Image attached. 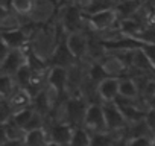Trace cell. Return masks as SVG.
Returning a JSON list of instances; mask_svg holds the SVG:
<instances>
[{"label": "cell", "mask_w": 155, "mask_h": 146, "mask_svg": "<svg viewBox=\"0 0 155 146\" xmlns=\"http://www.w3.org/2000/svg\"><path fill=\"white\" fill-rule=\"evenodd\" d=\"M74 61H78L74 58V55L71 53V50L68 49V44H67V37L62 34L59 35V31H58V37H56V46L53 49V53L50 55V58L47 59V64L49 67H65L68 68Z\"/></svg>", "instance_id": "6da1fadb"}, {"label": "cell", "mask_w": 155, "mask_h": 146, "mask_svg": "<svg viewBox=\"0 0 155 146\" xmlns=\"http://www.w3.org/2000/svg\"><path fill=\"white\" fill-rule=\"evenodd\" d=\"M84 18L91 25L93 29H96V31H105V29L113 28L120 17H119L117 9L107 8V9H102V11H97V12L84 14Z\"/></svg>", "instance_id": "7a4b0ae2"}, {"label": "cell", "mask_w": 155, "mask_h": 146, "mask_svg": "<svg viewBox=\"0 0 155 146\" xmlns=\"http://www.w3.org/2000/svg\"><path fill=\"white\" fill-rule=\"evenodd\" d=\"M28 62L26 52L23 49H11L2 58V73L3 75H15V73Z\"/></svg>", "instance_id": "3957f363"}, {"label": "cell", "mask_w": 155, "mask_h": 146, "mask_svg": "<svg viewBox=\"0 0 155 146\" xmlns=\"http://www.w3.org/2000/svg\"><path fill=\"white\" fill-rule=\"evenodd\" d=\"M84 125L87 128H90V129H94L96 132H107L108 131L107 120H105V113H104V107L101 104H91V105H88Z\"/></svg>", "instance_id": "277c9868"}, {"label": "cell", "mask_w": 155, "mask_h": 146, "mask_svg": "<svg viewBox=\"0 0 155 146\" xmlns=\"http://www.w3.org/2000/svg\"><path fill=\"white\" fill-rule=\"evenodd\" d=\"M67 68L65 67H50L49 76H47V85L49 88L56 95V98H61L65 93V85H67Z\"/></svg>", "instance_id": "5b68a950"}, {"label": "cell", "mask_w": 155, "mask_h": 146, "mask_svg": "<svg viewBox=\"0 0 155 146\" xmlns=\"http://www.w3.org/2000/svg\"><path fill=\"white\" fill-rule=\"evenodd\" d=\"M102 107H104L108 131H117V129H120L126 125L128 120H126V117L123 116V113L120 111V108L117 107L116 102H105Z\"/></svg>", "instance_id": "8992f818"}, {"label": "cell", "mask_w": 155, "mask_h": 146, "mask_svg": "<svg viewBox=\"0 0 155 146\" xmlns=\"http://www.w3.org/2000/svg\"><path fill=\"white\" fill-rule=\"evenodd\" d=\"M117 107L120 108V111L123 113V116L126 117V120L129 123H134V122H138V120H143L146 117V113L147 111H141L140 108H137L134 105V99H129V98H123V96H117L116 101Z\"/></svg>", "instance_id": "52a82bcc"}, {"label": "cell", "mask_w": 155, "mask_h": 146, "mask_svg": "<svg viewBox=\"0 0 155 146\" xmlns=\"http://www.w3.org/2000/svg\"><path fill=\"white\" fill-rule=\"evenodd\" d=\"M97 91L105 102H114L116 98L120 95V78L110 76L104 79L101 84H97Z\"/></svg>", "instance_id": "ba28073f"}, {"label": "cell", "mask_w": 155, "mask_h": 146, "mask_svg": "<svg viewBox=\"0 0 155 146\" xmlns=\"http://www.w3.org/2000/svg\"><path fill=\"white\" fill-rule=\"evenodd\" d=\"M87 108L84 101L81 99H70L65 105L67 110V117H68V123L70 125H76V128H79L78 125L85 122V114H87Z\"/></svg>", "instance_id": "9c48e42d"}, {"label": "cell", "mask_w": 155, "mask_h": 146, "mask_svg": "<svg viewBox=\"0 0 155 146\" xmlns=\"http://www.w3.org/2000/svg\"><path fill=\"white\" fill-rule=\"evenodd\" d=\"M82 18H84V14L76 6H67L65 11H64V17H62L64 29L68 31L70 34L78 32L82 28Z\"/></svg>", "instance_id": "30bf717a"}, {"label": "cell", "mask_w": 155, "mask_h": 146, "mask_svg": "<svg viewBox=\"0 0 155 146\" xmlns=\"http://www.w3.org/2000/svg\"><path fill=\"white\" fill-rule=\"evenodd\" d=\"M73 125L70 123H55L50 128V140L62 144V146H68L70 140L73 137Z\"/></svg>", "instance_id": "8fae6325"}, {"label": "cell", "mask_w": 155, "mask_h": 146, "mask_svg": "<svg viewBox=\"0 0 155 146\" xmlns=\"http://www.w3.org/2000/svg\"><path fill=\"white\" fill-rule=\"evenodd\" d=\"M67 44H68V49L71 50V53L74 55L76 59H81L85 55V52L88 50V41L79 32L68 34L67 35Z\"/></svg>", "instance_id": "7c38bea8"}, {"label": "cell", "mask_w": 155, "mask_h": 146, "mask_svg": "<svg viewBox=\"0 0 155 146\" xmlns=\"http://www.w3.org/2000/svg\"><path fill=\"white\" fill-rule=\"evenodd\" d=\"M2 41L9 49H23L26 46V34L21 29H9L2 32Z\"/></svg>", "instance_id": "4fadbf2b"}, {"label": "cell", "mask_w": 155, "mask_h": 146, "mask_svg": "<svg viewBox=\"0 0 155 146\" xmlns=\"http://www.w3.org/2000/svg\"><path fill=\"white\" fill-rule=\"evenodd\" d=\"M23 141L28 146H46L49 141V134H46V131L43 128L29 129V131H26Z\"/></svg>", "instance_id": "5bb4252c"}, {"label": "cell", "mask_w": 155, "mask_h": 146, "mask_svg": "<svg viewBox=\"0 0 155 146\" xmlns=\"http://www.w3.org/2000/svg\"><path fill=\"white\" fill-rule=\"evenodd\" d=\"M140 6H141V0H125L116 9L119 12V17L122 20H126V18H131L138 11Z\"/></svg>", "instance_id": "9a60e30c"}, {"label": "cell", "mask_w": 155, "mask_h": 146, "mask_svg": "<svg viewBox=\"0 0 155 146\" xmlns=\"http://www.w3.org/2000/svg\"><path fill=\"white\" fill-rule=\"evenodd\" d=\"M34 114H35V110H34L32 107H25V108H20L18 111H15V113L9 117V120H12L15 125H18L20 128H23V129L26 131V126H28V123L31 122V119H32Z\"/></svg>", "instance_id": "2e32d148"}, {"label": "cell", "mask_w": 155, "mask_h": 146, "mask_svg": "<svg viewBox=\"0 0 155 146\" xmlns=\"http://www.w3.org/2000/svg\"><path fill=\"white\" fill-rule=\"evenodd\" d=\"M9 98H11L9 102H11V105H12L14 108H25V107H29V102H31V99H32L31 93H29L25 87H23V88H15Z\"/></svg>", "instance_id": "e0dca14e"}, {"label": "cell", "mask_w": 155, "mask_h": 146, "mask_svg": "<svg viewBox=\"0 0 155 146\" xmlns=\"http://www.w3.org/2000/svg\"><path fill=\"white\" fill-rule=\"evenodd\" d=\"M91 143V135L87 129L84 128H74L73 131V137L70 140V144L68 146H90Z\"/></svg>", "instance_id": "ac0fdd59"}, {"label": "cell", "mask_w": 155, "mask_h": 146, "mask_svg": "<svg viewBox=\"0 0 155 146\" xmlns=\"http://www.w3.org/2000/svg\"><path fill=\"white\" fill-rule=\"evenodd\" d=\"M138 93V85H137V81H132L131 78H125V79H120V96L123 98H129V99H134Z\"/></svg>", "instance_id": "d6986e66"}, {"label": "cell", "mask_w": 155, "mask_h": 146, "mask_svg": "<svg viewBox=\"0 0 155 146\" xmlns=\"http://www.w3.org/2000/svg\"><path fill=\"white\" fill-rule=\"evenodd\" d=\"M110 76H111V75L108 73V70L104 67L102 62H96V64H93L91 68H90V79H91L94 84H101L104 79H107V78H110Z\"/></svg>", "instance_id": "ffe728a7"}, {"label": "cell", "mask_w": 155, "mask_h": 146, "mask_svg": "<svg viewBox=\"0 0 155 146\" xmlns=\"http://www.w3.org/2000/svg\"><path fill=\"white\" fill-rule=\"evenodd\" d=\"M35 6V0H11V8L18 14H29Z\"/></svg>", "instance_id": "44dd1931"}, {"label": "cell", "mask_w": 155, "mask_h": 146, "mask_svg": "<svg viewBox=\"0 0 155 146\" xmlns=\"http://www.w3.org/2000/svg\"><path fill=\"white\" fill-rule=\"evenodd\" d=\"M32 75H34V70L31 68V65L26 62L17 73H15V76H17V79H18V82H20V85L21 87H28L29 84H31V79H32Z\"/></svg>", "instance_id": "7402d4cb"}, {"label": "cell", "mask_w": 155, "mask_h": 146, "mask_svg": "<svg viewBox=\"0 0 155 146\" xmlns=\"http://www.w3.org/2000/svg\"><path fill=\"white\" fill-rule=\"evenodd\" d=\"M114 140L111 135H108L107 132H94L91 135V143L90 146H113Z\"/></svg>", "instance_id": "603a6c76"}, {"label": "cell", "mask_w": 155, "mask_h": 146, "mask_svg": "<svg viewBox=\"0 0 155 146\" xmlns=\"http://www.w3.org/2000/svg\"><path fill=\"white\" fill-rule=\"evenodd\" d=\"M2 96L6 99L12 95L14 87H12V76L11 75H2Z\"/></svg>", "instance_id": "cb8c5ba5"}, {"label": "cell", "mask_w": 155, "mask_h": 146, "mask_svg": "<svg viewBox=\"0 0 155 146\" xmlns=\"http://www.w3.org/2000/svg\"><path fill=\"white\" fill-rule=\"evenodd\" d=\"M132 37H135L138 40H143L146 43H153L155 44V29H143V31L137 32Z\"/></svg>", "instance_id": "d4e9b609"}, {"label": "cell", "mask_w": 155, "mask_h": 146, "mask_svg": "<svg viewBox=\"0 0 155 146\" xmlns=\"http://www.w3.org/2000/svg\"><path fill=\"white\" fill-rule=\"evenodd\" d=\"M128 146H152V140L149 138V135L131 137L128 138Z\"/></svg>", "instance_id": "484cf974"}, {"label": "cell", "mask_w": 155, "mask_h": 146, "mask_svg": "<svg viewBox=\"0 0 155 146\" xmlns=\"http://www.w3.org/2000/svg\"><path fill=\"white\" fill-rule=\"evenodd\" d=\"M37 128H43V117H41V114H40L38 111H35V114L32 116L31 122H29L28 126H26V131H29V129H37Z\"/></svg>", "instance_id": "4316f807"}, {"label": "cell", "mask_w": 155, "mask_h": 146, "mask_svg": "<svg viewBox=\"0 0 155 146\" xmlns=\"http://www.w3.org/2000/svg\"><path fill=\"white\" fill-rule=\"evenodd\" d=\"M141 50L147 55V58L150 59V62H152L153 67H155V44H153V43H147Z\"/></svg>", "instance_id": "83f0119b"}, {"label": "cell", "mask_w": 155, "mask_h": 146, "mask_svg": "<svg viewBox=\"0 0 155 146\" xmlns=\"http://www.w3.org/2000/svg\"><path fill=\"white\" fill-rule=\"evenodd\" d=\"M146 123L149 125V128H150V131L152 132H155V110H152V108H149L147 110V113H146Z\"/></svg>", "instance_id": "f1b7e54d"}, {"label": "cell", "mask_w": 155, "mask_h": 146, "mask_svg": "<svg viewBox=\"0 0 155 146\" xmlns=\"http://www.w3.org/2000/svg\"><path fill=\"white\" fill-rule=\"evenodd\" d=\"M113 146H128V138H119V140H114Z\"/></svg>", "instance_id": "f546056e"}, {"label": "cell", "mask_w": 155, "mask_h": 146, "mask_svg": "<svg viewBox=\"0 0 155 146\" xmlns=\"http://www.w3.org/2000/svg\"><path fill=\"white\" fill-rule=\"evenodd\" d=\"M147 105H149V108L155 110V96H153V98H152V99H150V101L147 102Z\"/></svg>", "instance_id": "4dcf8cb0"}, {"label": "cell", "mask_w": 155, "mask_h": 146, "mask_svg": "<svg viewBox=\"0 0 155 146\" xmlns=\"http://www.w3.org/2000/svg\"><path fill=\"white\" fill-rule=\"evenodd\" d=\"M46 146H62V144H59V143H56V141H53V140H49Z\"/></svg>", "instance_id": "1f68e13d"}, {"label": "cell", "mask_w": 155, "mask_h": 146, "mask_svg": "<svg viewBox=\"0 0 155 146\" xmlns=\"http://www.w3.org/2000/svg\"><path fill=\"white\" fill-rule=\"evenodd\" d=\"M152 146H155V135H153V138H152Z\"/></svg>", "instance_id": "d6a6232c"}, {"label": "cell", "mask_w": 155, "mask_h": 146, "mask_svg": "<svg viewBox=\"0 0 155 146\" xmlns=\"http://www.w3.org/2000/svg\"><path fill=\"white\" fill-rule=\"evenodd\" d=\"M21 146H28V144H26V143H25V141H23V144H21Z\"/></svg>", "instance_id": "836d02e7"}]
</instances>
